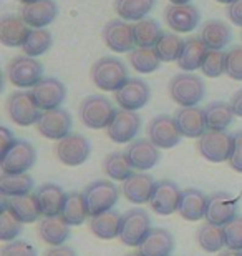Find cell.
I'll return each mask as SVG.
<instances>
[{
  "mask_svg": "<svg viewBox=\"0 0 242 256\" xmlns=\"http://www.w3.org/2000/svg\"><path fill=\"white\" fill-rule=\"evenodd\" d=\"M91 82L96 88L116 94L130 80L126 65L116 57H101L91 65Z\"/></svg>",
  "mask_w": 242,
  "mask_h": 256,
  "instance_id": "6da1fadb",
  "label": "cell"
},
{
  "mask_svg": "<svg viewBox=\"0 0 242 256\" xmlns=\"http://www.w3.org/2000/svg\"><path fill=\"white\" fill-rule=\"evenodd\" d=\"M206 86L203 78L194 74H178L169 80V95L174 104L181 108L198 106V104L204 98Z\"/></svg>",
  "mask_w": 242,
  "mask_h": 256,
  "instance_id": "7a4b0ae2",
  "label": "cell"
},
{
  "mask_svg": "<svg viewBox=\"0 0 242 256\" xmlns=\"http://www.w3.org/2000/svg\"><path fill=\"white\" fill-rule=\"evenodd\" d=\"M78 115L86 128L103 130L110 126L113 116L116 115V108L105 95H90L80 104Z\"/></svg>",
  "mask_w": 242,
  "mask_h": 256,
  "instance_id": "3957f363",
  "label": "cell"
},
{
  "mask_svg": "<svg viewBox=\"0 0 242 256\" xmlns=\"http://www.w3.org/2000/svg\"><path fill=\"white\" fill-rule=\"evenodd\" d=\"M81 193L85 196L90 218L115 210L118 200H120V188L111 180H96L90 183Z\"/></svg>",
  "mask_w": 242,
  "mask_h": 256,
  "instance_id": "277c9868",
  "label": "cell"
},
{
  "mask_svg": "<svg viewBox=\"0 0 242 256\" xmlns=\"http://www.w3.org/2000/svg\"><path fill=\"white\" fill-rule=\"evenodd\" d=\"M8 82L17 88H33L43 78V65L27 55H18L7 65Z\"/></svg>",
  "mask_w": 242,
  "mask_h": 256,
  "instance_id": "5b68a950",
  "label": "cell"
},
{
  "mask_svg": "<svg viewBox=\"0 0 242 256\" xmlns=\"http://www.w3.org/2000/svg\"><path fill=\"white\" fill-rule=\"evenodd\" d=\"M151 230V220H149L146 210L131 208L123 214L121 230L118 238L126 246H140Z\"/></svg>",
  "mask_w": 242,
  "mask_h": 256,
  "instance_id": "8992f818",
  "label": "cell"
},
{
  "mask_svg": "<svg viewBox=\"0 0 242 256\" xmlns=\"http://www.w3.org/2000/svg\"><path fill=\"white\" fill-rule=\"evenodd\" d=\"M5 108H7L8 118L18 126L37 125L40 115H42L32 96V92H25V90L10 94L7 104H5Z\"/></svg>",
  "mask_w": 242,
  "mask_h": 256,
  "instance_id": "52a82bcc",
  "label": "cell"
},
{
  "mask_svg": "<svg viewBox=\"0 0 242 256\" xmlns=\"http://www.w3.org/2000/svg\"><path fill=\"white\" fill-rule=\"evenodd\" d=\"M37 162V152L27 140H17V143L0 158V170L7 175H22L32 170Z\"/></svg>",
  "mask_w": 242,
  "mask_h": 256,
  "instance_id": "ba28073f",
  "label": "cell"
},
{
  "mask_svg": "<svg viewBox=\"0 0 242 256\" xmlns=\"http://www.w3.org/2000/svg\"><path fill=\"white\" fill-rule=\"evenodd\" d=\"M234 138L228 132H211L208 130L198 140V150L204 160L211 163L229 162L233 153Z\"/></svg>",
  "mask_w": 242,
  "mask_h": 256,
  "instance_id": "9c48e42d",
  "label": "cell"
},
{
  "mask_svg": "<svg viewBox=\"0 0 242 256\" xmlns=\"http://www.w3.org/2000/svg\"><path fill=\"white\" fill-rule=\"evenodd\" d=\"M238 208H239L238 198L226 192H216L208 196L206 222L224 228L234 218H238Z\"/></svg>",
  "mask_w": 242,
  "mask_h": 256,
  "instance_id": "30bf717a",
  "label": "cell"
},
{
  "mask_svg": "<svg viewBox=\"0 0 242 256\" xmlns=\"http://www.w3.org/2000/svg\"><path fill=\"white\" fill-rule=\"evenodd\" d=\"M148 138L159 150H171L181 142V132L171 115H158L148 124Z\"/></svg>",
  "mask_w": 242,
  "mask_h": 256,
  "instance_id": "8fae6325",
  "label": "cell"
},
{
  "mask_svg": "<svg viewBox=\"0 0 242 256\" xmlns=\"http://www.w3.org/2000/svg\"><path fill=\"white\" fill-rule=\"evenodd\" d=\"M56 158L66 166H80L90 158L91 145L80 133H70L56 143Z\"/></svg>",
  "mask_w": 242,
  "mask_h": 256,
  "instance_id": "7c38bea8",
  "label": "cell"
},
{
  "mask_svg": "<svg viewBox=\"0 0 242 256\" xmlns=\"http://www.w3.org/2000/svg\"><path fill=\"white\" fill-rule=\"evenodd\" d=\"M103 42L111 52L130 54L136 48L135 37H133V25L121 18L110 20L101 32Z\"/></svg>",
  "mask_w": 242,
  "mask_h": 256,
  "instance_id": "4fadbf2b",
  "label": "cell"
},
{
  "mask_svg": "<svg viewBox=\"0 0 242 256\" xmlns=\"http://www.w3.org/2000/svg\"><path fill=\"white\" fill-rule=\"evenodd\" d=\"M141 130V116L136 112L116 110V115L113 116L110 126L106 128V135L113 143H125L135 142L136 135Z\"/></svg>",
  "mask_w": 242,
  "mask_h": 256,
  "instance_id": "5bb4252c",
  "label": "cell"
},
{
  "mask_svg": "<svg viewBox=\"0 0 242 256\" xmlns=\"http://www.w3.org/2000/svg\"><path fill=\"white\" fill-rule=\"evenodd\" d=\"M32 96L42 112L56 110L66 98V86L55 76H43L32 88Z\"/></svg>",
  "mask_w": 242,
  "mask_h": 256,
  "instance_id": "9a60e30c",
  "label": "cell"
},
{
  "mask_svg": "<svg viewBox=\"0 0 242 256\" xmlns=\"http://www.w3.org/2000/svg\"><path fill=\"white\" fill-rule=\"evenodd\" d=\"M151 98L149 85L141 78H130L115 94V102L121 110L138 112L145 108Z\"/></svg>",
  "mask_w": 242,
  "mask_h": 256,
  "instance_id": "2e32d148",
  "label": "cell"
},
{
  "mask_svg": "<svg viewBox=\"0 0 242 256\" xmlns=\"http://www.w3.org/2000/svg\"><path fill=\"white\" fill-rule=\"evenodd\" d=\"M71 124H73V120H71V115L68 112L63 108H56L42 112L35 126H37V132L42 136L48 138V140L60 142L70 135Z\"/></svg>",
  "mask_w": 242,
  "mask_h": 256,
  "instance_id": "e0dca14e",
  "label": "cell"
},
{
  "mask_svg": "<svg viewBox=\"0 0 242 256\" xmlns=\"http://www.w3.org/2000/svg\"><path fill=\"white\" fill-rule=\"evenodd\" d=\"M181 190L174 182L171 180H159L156 182V188L151 200H149V206L159 216H169L179 208V200H181Z\"/></svg>",
  "mask_w": 242,
  "mask_h": 256,
  "instance_id": "ac0fdd59",
  "label": "cell"
},
{
  "mask_svg": "<svg viewBox=\"0 0 242 256\" xmlns=\"http://www.w3.org/2000/svg\"><path fill=\"white\" fill-rule=\"evenodd\" d=\"M125 155L128 162L131 163L133 170H138L140 173H145L154 168L158 165L159 158H161L159 148L154 146L149 138H138V140L131 142L126 148Z\"/></svg>",
  "mask_w": 242,
  "mask_h": 256,
  "instance_id": "d6986e66",
  "label": "cell"
},
{
  "mask_svg": "<svg viewBox=\"0 0 242 256\" xmlns=\"http://www.w3.org/2000/svg\"><path fill=\"white\" fill-rule=\"evenodd\" d=\"M164 20L168 27L176 34H189L199 25L201 14L193 4L188 5H171L164 8Z\"/></svg>",
  "mask_w": 242,
  "mask_h": 256,
  "instance_id": "ffe728a7",
  "label": "cell"
},
{
  "mask_svg": "<svg viewBox=\"0 0 242 256\" xmlns=\"http://www.w3.org/2000/svg\"><path fill=\"white\" fill-rule=\"evenodd\" d=\"M58 15V7L55 0H37V2L22 5L20 17L30 28H45Z\"/></svg>",
  "mask_w": 242,
  "mask_h": 256,
  "instance_id": "44dd1931",
  "label": "cell"
},
{
  "mask_svg": "<svg viewBox=\"0 0 242 256\" xmlns=\"http://www.w3.org/2000/svg\"><path fill=\"white\" fill-rule=\"evenodd\" d=\"M33 194L37 198L40 213L43 218L60 216L66 200V193L61 190V186L56 183H43L35 190Z\"/></svg>",
  "mask_w": 242,
  "mask_h": 256,
  "instance_id": "7402d4cb",
  "label": "cell"
},
{
  "mask_svg": "<svg viewBox=\"0 0 242 256\" xmlns=\"http://www.w3.org/2000/svg\"><path fill=\"white\" fill-rule=\"evenodd\" d=\"M154 188H156V182L151 175L146 173H135L131 178L123 182L121 193L128 202L133 204H145L149 203Z\"/></svg>",
  "mask_w": 242,
  "mask_h": 256,
  "instance_id": "603a6c76",
  "label": "cell"
},
{
  "mask_svg": "<svg viewBox=\"0 0 242 256\" xmlns=\"http://www.w3.org/2000/svg\"><path fill=\"white\" fill-rule=\"evenodd\" d=\"M30 30L32 28L23 22L22 17H17V15L12 14H5L0 17V42L5 47L22 48Z\"/></svg>",
  "mask_w": 242,
  "mask_h": 256,
  "instance_id": "cb8c5ba5",
  "label": "cell"
},
{
  "mask_svg": "<svg viewBox=\"0 0 242 256\" xmlns=\"http://www.w3.org/2000/svg\"><path fill=\"white\" fill-rule=\"evenodd\" d=\"M2 206H5L10 213L13 214L18 222H22L23 224H30L38 222L42 213H40L37 198L33 193L23 194V196H13V198H5L2 196Z\"/></svg>",
  "mask_w": 242,
  "mask_h": 256,
  "instance_id": "d4e9b609",
  "label": "cell"
},
{
  "mask_svg": "<svg viewBox=\"0 0 242 256\" xmlns=\"http://www.w3.org/2000/svg\"><path fill=\"white\" fill-rule=\"evenodd\" d=\"M174 120H176V125L179 132H181V135L186 138H201L208 132L204 110L199 108V106L179 108L174 114Z\"/></svg>",
  "mask_w": 242,
  "mask_h": 256,
  "instance_id": "484cf974",
  "label": "cell"
},
{
  "mask_svg": "<svg viewBox=\"0 0 242 256\" xmlns=\"http://www.w3.org/2000/svg\"><path fill=\"white\" fill-rule=\"evenodd\" d=\"M206 208H208V196L196 188H186L181 193L178 213L186 222H199L206 218Z\"/></svg>",
  "mask_w": 242,
  "mask_h": 256,
  "instance_id": "4316f807",
  "label": "cell"
},
{
  "mask_svg": "<svg viewBox=\"0 0 242 256\" xmlns=\"http://www.w3.org/2000/svg\"><path fill=\"white\" fill-rule=\"evenodd\" d=\"M199 38L203 40L208 50H223L226 48V45H229L231 38H233V32L226 22L213 18L203 24L199 30Z\"/></svg>",
  "mask_w": 242,
  "mask_h": 256,
  "instance_id": "83f0119b",
  "label": "cell"
},
{
  "mask_svg": "<svg viewBox=\"0 0 242 256\" xmlns=\"http://www.w3.org/2000/svg\"><path fill=\"white\" fill-rule=\"evenodd\" d=\"M174 250L173 234L164 228H153L145 238L138 252L141 256H171Z\"/></svg>",
  "mask_w": 242,
  "mask_h": 256,
  "instance_id": "f1b7e54d",
  "label": "cell"
},
{
  "mask_svg": "<svg viewBox=\"0 0 242 256\" xmlns=\"http://www.w3.org/2000/svg\"><path fill=\"white\" fill-rule=\"evenodd\" d=\"M208 54V47L203 44L199 37H189L184 40L181 55L178 58V66L186 74H191L194 70H199Z\"/></svg>",
  "mask_w": 242,
  "mask_h": 256,
  "instance_id": "f546056e",
  "label": "cell"
},
{
  "mask_svg": "<svg viewBox=\"0 0 242 256\" xmlns=\"http://www.w3.org/2000/svg\"><path fill=\"white\" fill-rule=\"evenodd\" d=\"M38 236L43 243L50 246H61L70 238V226L63 222L61 216H50L40 220L38 223Z\"/></svg>",
  "mask_w": 242,
  "mask_h": 256,
  "instance_id": "4dcf8cb0",
  "label": "cell"
},
{
  "mask_svg": "<svg viewBox=\"0 0 242 256\" xmlns=\"http://www.w3.org/2000/svg\"><path fill=\"white\" fill-rule=\"evenodd\" d=\"M123 214L116 210H110L106 213H101L98 216H91L90 230L96 238L100 240H113L120 236Z\"/></svg>",
  "mask_w": 242,
  "mask_h": 256,
  "instance_id": "1f68e13d",
  "label": "cell"
},
{
  "mask_svg": "<svg viewBox=\"0 0 242 256\" xmlns=\"http://www.w3.org/2000/svg\"><path fill=\"white\" fill-rule=\"evenodd\" d=\"M60 216L63 218V222L68 226H80V224H83L86 222V218L90 216L83 193L80 192L66 193V200Z\"/></svg>",
  "mask_w": 242,
  "mask_h": 256,
  "instance_id": "d6a6232c",
  "label": "cell"
},
{
  "mask_svg": "<svg viewBox=\"0 0 242 256\" xmlns=\"http://www.w3.org/2000/svg\"><path fill=\"white\" fill-rule=\"evenodd\" d=\"M206 115V126L211 132H226L228 126L233 124L234 112L229 104L226 102H211L204 108Z\"/></svg>",
  "mask_w": 242,
  "mask_h": 256,
  "instance_id": "836d02e7",
  "label": "cell"
},
{
  "mask_svg": "<svg viewBox=\"0 0 242 256\" xmlns=\"http://www.w3.org/2000/svg\"><path fill=\"white\" fill-rule=\"evenodd\" d=\"M103 172L110 180L115 182H126L128 178H131L133 173L131 163L128 162L125 152H111L108 153L103 160Z\"/></svg>",
  "mask_w": 242,
  "mask_h": 256,
  "instance_id": "e575fe53",
  "label": "cell"
},
{
  "mask_svg": "<svg viewBox=\"0 0 242 256\" xmlns=\"http://www.w3.org/2000/svg\"><path fill=\"white\" fill-rule=\"evenodd\" d=\"M154 7V0H115V12L125 22H140Z\"/></svg>",
  "mask_w": 242,
  "mask_h": 256,
  "instance_id": "d590c367",
  "label": "cell"
},
{
  "mask_svg": "<svg viewBox=\"0 0 242 256\" xmlns=\"http://www.w3.org/2000/svg\"><path fill=\"white\" fill-rule=\"evenodd\" d=\"M33 190V178L28 173H22V175H7L2 173L0 175V194L5 198L13 196H23V194H30Z\"/></svg>",
  "mask_w": 242,
  "mask_h": 256,
  "instance_id": "8d00e7d4",
  "label": "cell"
},
{
  "mask_svg": "<svg viewBox=\"0 0 242 256\" xmlns=\"http://www.w3.org/2000/svg\"><path fill=\"white\" fill-rule=\"evenodd\" d=\"M164 32L159 27V24L153 18H143L140 22L133 24V37H135L136 47H145V48H154L159 42L161 35Z\"/></svg>",
  "mask_w": 242,
  "mask_h": 256,
  "instance_id": "74e56055",
  "label": "cell"
},
{
  "mask_svg": "<svg viewBox=\"0 0 242 256\" xmlns=\"http://www.w3.org/2000/svg\"><path fill=\"white\" fill-rule=\"evenodd\" d=\"M199 246L204 250L206 253H219L221 250L226 246V236H224V228L216 226L206 222L201 224L196 234Z\"/></svg>",
  "mask_w": 242,
  "mask_h": 256,
  "instance_id": "f35d334b",
  "label": "cell"
},
{
  "mask_svg": "<svg viewBox=\"0 0 242 256\" xmlns=\"http://www.w3.org/2000/svg\"><path fill=\"white\" fill-rule=\"evenodd\" d=\"M128 62L138 74H153L161 66V60H159L156 50L149 47H136L133 52L128 54Z\"/></svg>",
  "mask_w": 242,
  "mask_h": 256,
  "instance_id": "ab89813d",
  "label": "cell"
},
{
  "mask_svg": "<svg viewBox=\"0 0 242 256\" xmlns=\"http://www.w3.org/2000/svg\"><path fill=\"white\" fill-rule=\"evenodd\" d=\"M51 44H53V37L47 28H32L22 47V52L27 57L37 58L48 52Z\"/></svg>",
  "mask_w": 242,
  "mask_h": 256,
  "instance_id": "60d3db41",
  "label": "cell"
},
{
  "mask_svg": "<svg viewBox=\"0 0 242 256\" xmlns=\"http://www.w3.org/2000/svg\"><path fill=\"white\" fill-rule=\"evenodd\" d=\"M183 45L184 40L181 37H178L173 32H164L161 35V38H159V42L156 44V47H154V50H156L161 62H178Z\"/></svg>",
  "mask_w": 242,
  "mask_h": 256,
  "instance_id": "b9f144b4",
  "label": "cell"
},
{
  "mask_svg": "<svg viewBox=\"0 0 242 256\" xmlns=\"http://www.w3.org/2000/svg\"><path fill=\"white\" fill-rule=\"evenodd\" d=\"M23 223L18 222L5 206H0V242L10 243L22 233Z\"/></svg>",
  "mask_w": 242,
  "mask_h": 256,
  "instance_id": "7bdbcfd3",
  "label": "cell"
},
{
  "mask_svg": "<svg viewBox=\"0 0 242 256\" xmlns=\"http://www.w3.org/2000/svg\"><path fill=\"white\" fill-rule=\"evenodd\" d=\"M203 75L209 78H218V76L226 74V52L223 50H208L206 58L201 66Z\"/></svg>",
  "mask_w": 242,
  "mask_h": 256,
  "instance_id": "ee69618b",
  "label": "cell"
},
{
  "mask_svg": "<svg viewBox=\"0 0 242 256\" xmlns=\"http://www.w3.org/2000/svg\"><path fill=\"white\" fill-rule=\"evenodd\" d=\"M226 248L231 252H242V216L234 218L233 222L224 226Z\"/></svg>",
  "mask_w": 242,
  "mask_h": 256,
  "instance_id": "f6af8a7d",
  "label": "cell"
},
{
  "mask_svg": "<svg viewBox=\"0 0 242 256\" xmlns=\"http://www.w3.org/2000/svg\"><path fill=\"white\" fill-rule=\"evenodd\" d=\"M226 75L233 80H242V47H234L226 52Z\"/></svg>",
  "mask_w": 242,
  "mask_h": 256,
  "instance_id": "bcb514c9",
  "label": "cell"
},
{
  "mask_svg": "<svg viewBox=\"0 0 242 256\" xmlns=\"http://www.w3.org/2000/svg\"><path fill=\"white\" fill-rule=\"evenodd\" d=\"M0 256H37V250L27 242L15 240L3 244L0 250Z\"/></svg>",
  "mask_w": 242,
  "mask_h": 256,
  "instance_id": "7dc6e473",
  "label": "cell"
},
{
  "mask_svg": "<svg viewBox=\"0 0 242 256\" xmlns=\"http://www.w3.org/2000/svg\"><path fill=\"white\" fill-rule=\"evenodd\" d=\"M233 138H234L233 153H231V158L228 163L234 172L242 173V130L236 132Z\"/></svg>",
  "mask_w": 242,
  "mask_h": 256,
  "instance_id": "c3c4849f",
  "label": "cell"
},
{
  "mask_svg": "<svg viewBox=\"0 0 242 256\" xmlns=\"http://www.w3.org/2000/svg\"><path fill=\"white\" fill-rule=\"evenodd\" d=\"M15 143H17V138L13 136V133L10 132L7 126H0V158H2Z\"/></svg>",
  "mask_w": 242,
  "mask_h": 256,
  "instance_id": "681fc988",
  "label": "cell"
},
{
  "mask_svg": "<svg viewBox=\"0 0 242 256\" xmlns=\"http://www.w3.org/2000/svg\"><path fill=\"white\" fill-rule=\"evenodd\" d=\"M228 17L234 25L242 27V0H236L234 4L228 5Z\"/></svg>",
  "mask_w": 242,
  "mask_h": 256,
  "instance_id": "f907efd6",
  "label": "cell"
},
{
  "mask_svg": "<svg viewBox=\"0 0 242 256\" xmlns=\"http://www.w3.org/2000/svg\"><path fill=\"white\" fill-rule=\"evenodd\" d=\"M43 256H78V254H76V252L71 246L61 244V246H50L43 253Z\"/></svg>",
  "mask_w": 242,
  "mask_h": 256,
  "instance_id": "816d5d0a",
  "label": "cell"
},
{
  "mask_svg": "<svg viewBox=\"0 0 242 256\" xmlns=\"http://www.w3.org/2000/svg\"><path fill=\"white\" fill-rule=\"evenodd\" d=\"M229 105H231V108H233V112H234V116H239V118H242V88L238 90L233 95Z\"/></svg>",
  "mask_w": 242,
  "mask_h": 256,
  "instance_id": "f5cc1de1",
  "label": "cell"
},
{
  "mask_svg": "<svg viewBox=\"0 0 242 256\" xmlns=\"http://www.w3.org/2000/svg\"><path fill=\"white\" fill-rule=\"evenodd\" d=\"M171 5H188L191 4V0H168Z\"/></svg>",
  "mask_w": 242,
  "mask_h": 256,
  "instance_id": "db71d44e",
  "label": "cell"
},
{
  "mask_svg": "<svg viewBox=\"0 0 242 256\" xmlns=\"http://www.w3.org/2000/svg\"><path fill=\"white\" fill-rule=\"evenodd\" d=\"M219 256H241L238 252H231V250H228V252H223Z\"/></svg>",
  "mask_w": 242,
  "mask_h": 256,
  "instance_id": "11a10c76",
  "label": "cell"
},
{
  "mask_svg": "<svg viewBox=\"0 0 242 256\" xmlns=\"http://www.w3.org/2000/svg\"><path fill=\"white\" fill-rule=\"evenodd\" d=\"M216 2H219V4H224V5H231V4H234L236 0H216Z\"/></svg>",
  "mask_w": 242,
  "mask_h": 256,
  "instance_id": "9f6ffc18",
  "label": "cell"
},
{
  "mask_svg": "<svg viewBox=\"0 0 242 256\" xmlns=\"http://www.w3.org/2000/svg\"><path fill=\"white\" fill-rule=\"evenodd\" d=\"M22 5H27V4H32V2H37V0H18Z\"/></svg>",
  "mask_w": 242,
  "mask_h": 256,
  "instance_id": "6f0895ef",
  "label": "cell"
},
{
  "mask_svg": "<svg viewBox=\"0 0 242 256\" xmlns=\"http://www.w3.org/2000/svg\"><path fill=\"white\" fill-rule=\"evenodd\" d=\"M125 256H141V254H140V252H133V253H128Z\"/></svg>",
  "mask_w": 242,
  "mask_h": 256,
  "instance_id": "680465c9",
  "label": "cell"
},
{
  "mask_svg": "<svg viewBox=\"0 0 242 256\" xmlns=\"http://www.w3.org/2000/svg\"><path fill=\"white\" fill-rule=\"evenodd\" d=\"M239 254H241V256H242V252H241V253H239Z\"/></svg>",
  "mask_w": 242,
  "mask_h": 256,
  "instance_id": "91938a15",
  "label": "cell"
}]
</instances>
